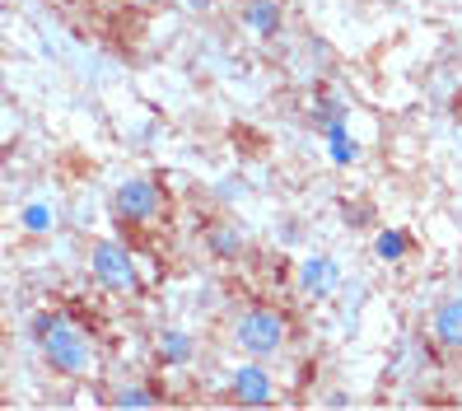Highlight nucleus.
<instances>
[{
  "instance_id": "obj_1",
  "label": "nucleus",
  "mask_w": 462,
  "mask_h": 411,
  "mask_svg": "<svg viewBox=\"0 0 462 411\" xmlns=\"http://www.w3.org/2000/svg\"><path fill=\"white\" fill-rule=\"evenodd\" d=\"M38 346H42L47 365L57 369V374H85V365H89V341H85V332H79L70 318H61V313L38 318Z\"/></svg>"
},
{
  "instance_id": "obj_2",
  "label": "nucleus",
  "mask_w": 462,
  "mask_h": 411,
  "mask_svg": "<svg viewBox=\"0 0 462 411\" xmlns=\"http://www.w3.org/2000/svg\"><path fill=\"white\" fill-rule=\"evenodd\" d=\"M234 341L243 355H253V360H266V355H276L285 346V318L271 313V309H253L243 313L238 327H234Z\"/></svg>"
},
{
  "instance_id": "obj_3",
  "label": "nucleus",
  "mask_w": 462,
  "mask_h": 411,
  "mask_svg": "<svg viewBox=\"0 0 462 411\" xmlns=\"http://www.w3.org/2000/svg\"><path fill=\"white\" fill-rule=\"evenodd\" d=\"M89 271H94V281L103 290H113V294L135 290V266H131L126 248H117V243H98V248L89 253Z\"/></svg>"
},
{
  "instance_id": "obj_4",
  "label": "nucleus",
  "mask_w": 462,
  "mask_h": 411,
  "mask_svg": "<svg viewBox=\"0 0 462 411\" xmlns=\"http://www.w3.org/2000/svg\"><path fill=\"white\" fill-rule=\"evenodd\" d=\"M113 201H117V215H122V220L145 225V220H154V210H159V191H154L150 178H126V182L117 187Z\"/></svg>"
},
{
  "instance_id": "obj_5",
  "label": "nucleus",
  "mask_w": 462,
  "mask_h": 411,
  "mask_svg": "<svg viewBox=\"0 0 462 411\" xmlns=\"http://www.w3.org/2000/svg\"><path fill=\"white\" fill-rule=\"evenodd\" d=\"M234 402L243 406H266L271 402V374L262 365H243L234 374Z\"/></svg>"
},
{
  "instance_id": "obj_6",
  "label": "nucleus",
  "mask_w": 462,
  "mask_h": 411,
  "mask_svg": "<svg viewBox=\"0 0 462 411\" xmlns=\"http://www.w3.org/2000/svg\"><path fill=\"white\" fill-rule=\"evenodd\" d=\"M434 337L448 350H462V299H444V304L434 309Z\"/></svg>"
},
{
  "instance_id": "obj_7",
  "label": "nucleus",
  "mask_w": 462,
  "mask_h": 411,
  "mask_svg": "<svg viewBox=\"0 0 462 411\" xmlns=\"http://www.w3.org/2000/svg\"><path fill=\"white\" fill-rule=\"evenodd\" d=\"M299 276H304V290H309V294H332L337 281H341V271H337L332 257H309Z\"/></svg>"
},
{
  "instance_id": "obj_8",
  "label": "nucleus",
  "mask_w": 462,
  "mask_h": 411,
  "mask_svg": "<svg viewBox=\"0 0 462 411\" xmlns=\"http://www.w3.org/2000/svg\"><path fill=\"white\" fill-rule=\"evenodd\" d=\"M243 23H248L253 33L271 38V33L281 29V5H276V0H248V10H243Z\"/></svg>"
},
{
  "instance_id": "obj_9",
  "label": "nucleus",
  "mask_w": 462,
  "mask_h": 411,
  "mask_svg": "<svg viewBox=\"0 0 462 411\" xmlns=\"http://www.w3.org/2000/svg\"><path fill=\"white\" fill-rule=\"evenodd\" d=\"M159 355H164V360H173V365H182L187 355H192V341H187V332H159Z\"/></svg>"
},
{
  "instance_id": "obj_10",
  "label": "nucleus",
  "mask_w": 462,
  "mask_h": 411,
  "mask_svg": "<svg viewBox=\"0 0 462 411\" xmlns=\"http://www.w3.org/2000/svg\"><path fill=\"white\" fill-rule=\"evenodd\" d=\"M113 402H117V406H154V393H150V388H122Z\"/></svg>"
},
{
  "instance_id": "obj_11",
  "label": "nucleus",
  "mask_w": 462,
  "mask_h": 411,
  "mask_svg": "<svg viewBox=\"0 0 462 411\" xmlns=\"http://www.w3.org/2000/svg\"><path fill=\"white\" fill-rule=\"evenodd\" d=\"M378 253H383V257H402L406 253V238L402 234H383V238H378Z\"/></svg>"
},
{
  "instance_id": "obj_12",
  "label": "nucleus",
  "mask_w": 462,
  "mask_h": 411,
  "mask_svg": "<svg viewBox=\"0 0 462 411\" xmlns=\"http://www.w3.org/2000/svg\"><path fill=\"white\" fill-rule=\"evenodd\" d=\"M131 5H159V0H131Z\"/></svg>"
}]
</instances>
